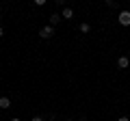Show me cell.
Returning a JSON list of instances; mask_svg holds the SVG:
<instances>
[{
  "mask_svg": "<svg viewBox=\"0 0 130 121\" xmlns=\"http://www.w3.org/2000/svg\"><path fill=\"white\" fill-rule=\"evenodd\" d=\"M52 35H54V28H52L50 24H48V26H43L41 30H39V37H41V39H50Z\"/></svg>",
  "mask_w": 130,
  "mask_h": 121,
  "instance_id": "obj_1",
  "label": "cell"
},
{
  "mask_svg": "<svg viewBox=\"0 0 130 121\" xmlns=\"http://www.w3.org/2000/svg\"><path fill=\"white\" fill-rule=\"evenodd\" d=\"M119 24L121 26H130V11H121L119 13Z\"/></svg>",
  "mask_w": 130,
  "mask_h": 121,
  "instance_id": "obj_2",
  "label": "cell"
},
{
  "mask_svg": "<svg viewBox=\"0 0 130 121\" xmlns=\"http://www.w3.org/2000/svg\"><path fill=\"white\" fill-rule=\"evenodd\" d=\"M117 65H119V67H121V69H126V67H128V65H130V61H128V56H121V58H119V61H117Z\"/></svg>",
  "mask_w": 130,
  "mask_h": 121,
  "instance_id": "obj_3",
  "label": "cell"
},
{
  "mask_svg": "<svg viewBox=\"0 0 130 121\" xmlns=\"http://www.w3.org/2000/svg\"><path fill=\"white\" fill-rule=\"evenodd\" d=\"M72 15H74V11H72L70 7H65V9H63V13H61V17H63V19H70Z\"/></svg>",
  "mask_w": 130,
  "mask_h": 121,
  "instance_id": "obj_4",
  "label": "cell"
},
{
  "mask_svg": "<svg viewBox=\"0 0 130 121\" xmlns=\"http://www.w3.org/2000/svg\"><path fill=\"white\" fill-rule=\"evenodd\" d=\"M61 19H63V17H61L59 13H52V15H50V26H54V24H59Z\"/></svg>",
  "mask_w": 130,
  "mask_h": 121,
  "instance_id": "obj_5",
  "label": "cell"
},
{
  "mask_svg": "<svg viewBox=\"0 0 130 121\" xmlns=\"http://www.w3.org/2000/svg\"><path fill=\"white\" fill-rule=\"evenodd\" d=\"M9 106H11V99L9 97H0V108H5V110H7Z\"/></svg>",
  "mask_w": 130,
  "mask_h": 121,
  "instance_id": "obj_6",
  "label": "cell"
},
{
  "mask_svg": "<svg viewBox=\"0 0 130 121\" xmlns=\"http://www.w3.org/2000/svg\"><path fill=\"white\" fill-rule=\"evenodd\" d=\"M89 30H91L89 24H80V33H89Z\"/></svg>",
  "mask_w": 130,
  "mask_h": 121,
  "instance_id": "obj_7",
  "label": "cell"
},
{
  "mask_svg": "<svg viewBox=\"0 0 130 121\" xmlns=\"http://www.w3.org/2000/svg\"><path fill=\"white\" fill-rule=\"evenodd\" d=\"M117 121H130V119H128V117H119V119H117Z\"/></svg>",
  "mask_w": 130,
  "mask_h": 121,
  "instance_id": "obj_8",
  "label": "cell"
},
{
  "mask_svg": "<svg viewBox=\"0 0 130 121\" xmlns=\"http://www.w3.org/2000/svg\"><path fill=\"white\" fill-rule=\"evenodd\" d=\"M32 121H43V119H41V117H35V119H32Z\"/></svg>",
  "mask_w": 130,
  "mask_h": 121,
  "instance_id": "obj_9",
  "label": "cell"
},
{
  "mask_svg": "<svg viewBox=\"0 0 130 121\" xmlns=\"http://www.w3.org/2000/svg\"><path fill=\"white\" fill-rule=\"evenodd\" d=\"M2 33H5V30H2V26H0V37H2Z\"/></svg>",
  "mask_w": 130,
  "mask_h": 121,
  "instance_id": "obj_10",
  "label": "cell"
},
{
  "mask_svg": "<svg viewBox=\"0 0 130 121\" xmlns=\"http://www.w3.org/2000/svg\"><path fill=\"white\" fill-rule=\"evenodd\" d=\"M11 121H20V119H11Z\"/></svg>",
  "mask_w": 130,
  "mask_h": 121,
  "instance_id": "obj_11",
  "label": "cell"
}]
</instances>
